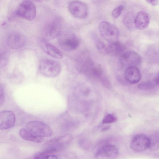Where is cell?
Instances as JSON below:
<instances>
[{
    "instance_id": "cell-9",
    "label": "cell",
    "mask_w": 159,
    "mask_h": 159,
    "mask_svg": "<svg viewBox=\"0 0 159 159\" xmlns=\"http://www.w3.org/2000/svg\"><path fill=\"white\" fill-rule=\"evenodd\" d=\"M150 143L149 137L140 134L136 135L133 137L130 142V146L134 151L141 152L149 148Z\"/></svg>"
},
{
    "instance_id": "cell-28",
    "label": "cell",
    "mask_w": 159,
    "mask_h": 159,
    "mask_svg": "<svg viewBox=\"0 0 159 159\" xmlns=\"http://www.w3.org/2000/svg\"><path fill=\"white\" fill-rule=\"evenodd\" d=\"M57 157L55 155L49 154L44 156L42 159H56Z\"/></svg>"
},
{
    "instance_id": "cell-15",
    "label": "cell",
    "mask_w": 159,
    "mask_h": 159,
    "mask_svg": "<svg viewBox=\"0 0 159 159\" xmlns=\"http://www.w3.org/2000/svg\"><path fill=\"white\" fill-rule=\"evenodd\" d=\"M125 80L131 84L138 83L141 78V73L136 66H131L126 68L124 74Z\"/></svg>"
},
{
    "instance_id": "cell-4",
    "label": "cell",
    "mask_w": 159,
    "mask_h": 159,
    "mask_svg": "<svg viewBox=\"0 0 159 159\" xmlns=\"http://www.w3.org/2000/svg\"><path fill=\"white\" fill-rule=\"evenodd\" d=\"M98 27L101 36L108 43L118 41L120 32L115 25L109 22L103 21L99 24Z\"/></svg>"
},
{
    "instance_id": "cell-25",
    "label": "cell",
    "mask_w": 159,
    "mask_h": 159,
    "mask_svg": "<svg viewBox=\"0 0 159 159\" xmlns=\"http://www.w3.org/2000/svg\"><path fill=\"white\" fill-rule=\"evenodd\" d=\"M53 153L54 152L52 151L44 149L43 151L34 154L33 156V158L35 159H42L44 156Z\"/></svg>"
},
{
    "instance_id": "cell-24",
    "label": "cell",
    "mask_w": 159,
    "mask_h": 159,
    "mask_svg": "<svg viewBox=\"0 0 159 159\" xmlns=\"http://www.w3.org/2000/svg\"><path fill=\"white\" fill-rule=\"evenodd\" d=\"M117 118L114 115L109 114L106 115L102 121V124H110L116 122Z\"/></svg>"
},
{
    "instance_id": "cell-6",
    "label": "cell",
    "mask_w": 159,
    "mask_h": 159,
    "mask_svg": "<svg viewBox=\"0 0 159 159\" xmlns=\"http://www.w3.org/2000/svg\"><path fill=\"white\" fill-rule=\"evenodd\" d=\"M26 129L35 134L42 137H49L53 134L50 127L46 123L40 121L33 120L28 122Z\"/></svg>"
},
{
    "instance_id": "cell-29",
    "label": "cell",
    "mask_w": 159,
    "mask_h": 159,
    "mask_svg": "<svg viewBox=\"0 0 159 159\" xmlns=\"http://www.w3.org/2000/svg\"><path fill=\"white\" fill-rule=\"evenodd\" d=\"M147 2L153 6L156 5L158 3V0H146Z\"/></svg>"
},
{
    "instance_id": "cell-2",
    "label": "cell",
    "mask_w": 159,
    "mask_h": 159,
    "mask_svg": "<svg viewBox=\"0 0 159 159\" xmlns=\"http://www.w3.org/2000/svg\"><path fill=\"white\" fill-rule=\"evenodd\" d=\"M73 139L70 134L57 137L47 141L44 146L45 149L49 150L54 153L64 150L70 145Z\"/></svg>"
},
{
    "instance_id": "cell-30",
    "label": "cell",
    "mask_w": 159,
    "mask_h": 159,
    "mask_svg": "<svg viewBox=\"0 0 159 159\" xmlns=\"http://www.w3.org/2000/svg\"><path fill=\"white\" fill-rule=\"evenodd\" d=\"M110 126H106L105 127L103 128L102 129V131H105L109 129H110Z\"/></svg>"
},
{
    "instance_id": "cell-27",
    "label": "cell",
    "mask_w": 159,
    "mask_h": 159,
    "mask_svg": "<svg viewBox=\"0 0 159 159\" xmlns=\"http://www.w3.org/2000/svg\"><path fill=\"white\" fill-rule=\"evenodd\" d=\"M5 90L3 86L0 84V106L3 104L5 99Z\"/></svg>"
},
{
    "instance_id": "cell-11",
    "label": "cell",
    "mask_w": 159,
    "mask_h": 159,
    "mask_svg": "<svg viewBox=\"0 0 159 159\" xmlns=\"http://www.w3.org/2000/svg\"><path fill=\"white\" fill-rule=\"evenodd\" d=\"M119 150L115 145L107 144L100 147L96 152L95 157L98 159H113L118 155Z\"/></svg>"
},
{
    "instance_id": "cell-31",
    "label": "cell",
    "mask_w": 159,
    "mask_h": 159,
    "mask_svg": "<svg viewBox=\"0 0 159 159\" xmlns=\"http://www.w3.org/2000/svg\"><path fill=\"white\" fill-rule=\"evenodd\" d=\"M32 0L34 1L35 2H41L44 0Z\"/></svg>"
},
{
    "instance_id": "cell-12",
    "label": "cell",
    "mask_w": 159,
    "mask_h": 159,
    "mask_svg": "<svg viewBox=\"0 0 159 159\" xmlns=\"http://www.w3.org/2000/svg\"><path fill=\"white\" fill-rule=\"evenodd\" d=\"M7 44L12 49H18L23 47L26 42V38L22 34L13 32L9 34L7 38Z\"/></svg>"
},
{
    "instance_id": "cell-14",
    "label": "cell",
    "mask_w": 159,
    "mask_h": 159,
    "mask_svg": "<svg viewBox=\"0 0 159 159\" xmlns=\"http://www.w3.org/2000/svg\"><path fill=\"white\" fill-rule=\"evenodd\" d=\"M16 121V117L11 111H0V129H7L12 127Z\"/></svg>"
},
{
    "instance_id": "cell-23",
    "label": "cell",
    "mask_w": 159,
    "mask_h": 159,
    "mask_svg": "<svg viewBox=\"0 0 159 159\" xmlns=\"http://www.w3.org/2000/svg\"><path fill=\"white\" fill-rule=\"evenodd\" d=\"M95 44L97 48L100 53L104 55H107V46L100 39L95 40Z\"/></svg>"
},
{
    "instance_id": "cell-10",
    "label": "cell",
    "mask_w": 159,
    "mask_h": 159,
    "mask_svg": "<svg viewBox=\"0 0 159 159\" xmlns=\"http://www.w3.org/2000/svg\"><path fill=\"white\" fill-rule=\"evenodd\" d=\"M120 61L122 66L126 68L131 66L137 67L141 63L142 58L137 52L129 51L125 52L120 56Z\"/></svg>"
},
{
    "instance_id": "cell-18",
    "label": "cell",
    "mask_w": 159,
    "mask_h": 159,
    "mask_svg": "<svg viewBox=\"0 0 159 159\" xmlns=\"http://www.w3.org/2000/svg\"><path fill=\"white\" fill-rule=\"evenodd\" d=\"M19 133L20 137L25 140L37 143L42 142L43 140V137L35 135L26 129H21Z\"/></svg>"
},
{
    "instance_id": "cell-1",
    "label": "cell",
    "mask_w": 159,
    "mask_h": 159,
    "mask_svg": "<svg viewBox=\"0 0 159 159\" xmlns=\"http://www.w3.org/2000/svg\"><path fill=\"white\" fill-rule=\"evenodd\" d=\"M62 20L59 17L53 18L47 22L42 31V38L47 40H52L61 33Z\"/></svg>"
},
{
    "instance_id": "cell-26",
    "label": "cell",
    "mask_w": 159,
    "mask_h": 159,
    "mask_svg": "<svg viewBox=\"0 0 159 159\" xmlns=\"http://www.w3.org/2000/svg\"><path fill=\"white\" fill-rule=\"evenodd\" d=\"M123 8L124 7L122 5L118 6L112 11V16L114 18H118L121 14Z\"/></svg>"
},
{
    "instance_id": "cell-7",
    "label": "cell",
    "mask_w": 159,
    "mask_h": 159,
    "mask_svg": "<svg viewBox=\"0 0 159 159\" xmlns=\"http://www.w3.org/2000/svg\"><path fill=\"white\" fill-rule=\"evenodd\" d=\"M16 14L21 18L29 21L32 20L36 16L35 6L30 0H24L18 6L16 10Z\"/></svg>"
},
{
    "instance_id": "cell-17",
    "label": "cell",
    "mask_w": 159,
    "mask_h": 159,
    "mask_svg": "<svg viewBox=\"0 0 159 159\" xmlns=\"http://www.w3.org/2000/svg\"><path fill=\"white\" fill-rule=\"evenodd\" d=\"M149 23L148 14L143 11H139L135 16L134 24L135 27L139 30L146 28Z\"/></svg>"
},
{
    "instance_id": "cell-19",
    "label": "cell",
    "mask_w": 159,
    "mask_h": 159,
    "mask_svg": "<svg viewBox=\"0 0 159 159\" xmlns=\"http://www.w3.org/2000/svg\"><path fill=\"white\" fill-rule=\"evenodd\" d=\"M135 17V14L131 12H128L125 15L123 22L126 27L131 30L135 28L134 24Z\"/></svg>"
},
{
    "instance_id": "cell-16",
    "label": "cell",
    "mask_w": 159,
    "mask_h": 159,
    "mask_svg": "<svg viewBox=\"0 0 159 159\" xmlns=\"http://www.w3.org/2000/svg\"><path fill=\"white\" fill-rule=\"evenodd\" d=\"M125 46L118 41L109 43L107 46V55L111 56H120L125 52Z\"/></svg>"
},
{
    "instance_id": "cell-20",
    "label": "cell",
    "mask_w": 159,
    "mask_h": 159,
    "mask_svg": "<svg viewBox=\"0 0 159 159\" xmlns=\"http://www.w3.org/2000/svg\"><path fill=\"white\" fill-rule=\"evenodd\" d=\"M150 146L149 148L152 150H156L159 147V135L158 132L154 133L150 137Z\"/></svg>"
},
{
    "instance_id": "cell-21",
    "label": "cell",
    "mask_w": 159,
    "mask_h": 159,
    "mask_svg": "<svg viewBox=\"0 0 159 159\" xmlns=\"http://www.w3.org/2000/svg\"><path fill=\"white\" fill-rule=\"evenodd\" d=\"M157 85L153 80L152 81L141 82L138 85V88L141 90H147L153 89Z\"/></svg>"
},
{
    "instance_id": "cell-22",
    "label": "cell",
    "mask_w": 159,
    "mask_h": 159,
    "mask_svg": "<svg viewBox=\"0 0 159 159\" xmlns=\"http://www.w3.org/2000/svg\"><path fill=\"white\" fill-rule=\"evenodd\" d=\"M8 55L6 51L0 47V68L4 67L7 64Z\"/></svg>"
},
{
    "instance_id": "cell-5",
    "label": "cell",
    "mask_w": 159,
    "mask_h": 159,
    "mask_svg": "<svg viewBox=\"0 0 159 159\" xmlns=\"http://www.w3.org/2000/svg\"><path fill=\"white\" fill-rule=\"evenodd\" d=\"M58 37L59 45L62 49L66 51L74 50L79 45L80 41L78 37L73 33H61Z\"/></svg>"
},
{
    "instance_id": "cell-13",
    "label": "cell",
    "mask_w": 159,
    "mask_h": 159,
    "mask_svg": "<svg viewBox=\"0 0 159 159\" xmlns=\"http://www.w3.org/2000/svg\"><path fill=\"white\" fill-rule=\"evenodd\" d=\"M39 44L45 52L52 57L57 59H61L63 57L62 52L48 40L42 38L39 40Z\"/></svg>"
},
{
    "instance_id": "cell-8",
    "label": "cell",
    "mask_w": 159,
    "mask_h": 159,
    "mask_svg": "<svg viewBox=\"0 0 159 159\" xmlns=\"http://www.w3.org/2000/svg\"><path fill=\"white\" fill-rule=\"evenodd\" d=\"M68 9L71 14L76 18L83 19L88 16V6L81 1L75 0L70 1L68 4Z\"/></svg>"
},
{
    "instance_id": "cell-3",
    "label": "cell",
    "mask_w": 159,
    "mask_h": 159,
    "mask_svg": "<svg viewBox=\"0 0 159 159\" xmlns=\"http://www.w3.org/2000/svg\"><path fill=\"white\" fill-rule=\"evenodd\" d=\"M61 69V65L59 61L49 59L42 60L39 67L40 73L48 77L57 76L60 74Z\"/></svg>"
}]
</instances>
